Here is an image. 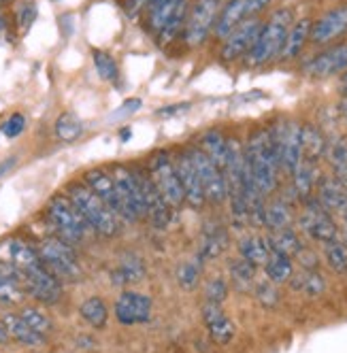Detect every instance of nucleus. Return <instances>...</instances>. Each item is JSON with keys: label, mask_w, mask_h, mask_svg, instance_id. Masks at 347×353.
Wrapping results in <instances>:
<instances>
[{"label": "nucleus", "mask_w": 347, "mask_h": 353, "mask_svg": "<svg viewBox=\"0 0 347 353\" xmlns=\"http://www.w3.org/2000/svg\"><path fill=\"white\" fill-rule=\"evenodd\" d=\"M339 241H343V243H345V245H347V228H345V232H343V236H341V239H339Z\"/></svg>", "instance_id": "nucleus-59"}, {"label": "nucleus", "mask_w": 347, "mask_h": 353, "mask_svg": "<svg viewBox=\"0 0 347 353\" xmlns=\"http://www.w3.org/2000/svg\"><path fill=\"white\" fill-rule=\"evenodd\" d=\"M145 272H147V268H145V262L139 254H123L119 260V266L111 274V281L115 285L139 283V281H143Z\"/></svg>", "instance_id": "nucleus-27"}, {"label": "nucleus", "mask_w": 347, "mask_h": 353, "mask_svg": "<svg viewBox=\"0 0 347 353\" xmlns=\"http://www.w3.org/2000/svg\"><path fill=\"white\" fill-rule=\"evenodd\" d=\"M245 9H247V0H228V3L221 7L215 26H213L215 37L217 39H226L243 19H247Z\"/></svg>", "instance_id": "nucleus-26"}, {"label": "nucleus", "mask_w": 347, "mask_h": 353, "mask_svg": "<svg viewBox=\"0 0 347 353\" xmlns=\"http://www.w3.org/2000/svg\"><path fill=\"white\" fill-rule=\"evenodd\" d=\"M172 164H175L177 168V174H179V181H181V188H184V198L188 207L192 209H203L207 198H205V190H203V183L201 179H198V172L192 164V160L188 158L186 151H181V154L172 160Z\"/></svg>", "instance_id": "nucleus-18"}, {"label": "nucleus", "mask_w": 347, "mask_h": 353, "mask_svg": "<svg viewBox=\"0 0 347 353\" xmlns=\"http://www.w3.org/2000/svg\"><path fill=\"white\" fill-rule=\"evenodd\" d=\"M186 154H188V158L192 160V164H194V168L198 172V179H201L203 190H205V198L213 205H221L228 198L224 172H221L198 147L186 149Z\"/></svg>", "instance_id": "nucleus-11"}, {"label": "nucleus", "mask_w": 347, "mask_h": 353, "mask_svg": "<svg viewBox=\"0 0 347 353\" xmlns=\"http://www.w3.org/2000/svg\"><path fill=\"white\" fill-rule=\"evenodd\" d=\"M141 105H143V103H141V100H139V98H132V100H126V103H123V105L119 107L121 111H117V113H113L111 117H113V119H119V117H126V115H130V113H135V111H139V109H141Z\"/></svg>", "instance_id": "nucleus-52"}, {"label": "nucleus", "mask_w": 347, "mask_h": 353, "mask_svg": "<svg viewBox=\"0 0 347 353\" xmlns=\"http://www.w3.org/2000/svg\"><path fill=\"white\" fill-rule=\"evenodd\" d=\"M239 254H241V258L252 262L254 266H264V262L270 256V251H268V245L262 236L252 234V236H245L239 241Z\"/></svg>", "instance_id": "nucleus-37"}, {"label": "nucleus", "mask_w": 347, "mask_h": 353, "mask_svg": "<svg viewBox=\"0 0 347 353\" xmlns=\"http://www.w3.org/2000/svg\"><path fill=\"white\" fill-rule=\"evenodd\" d=\"M83 121L75 115V113H62L58 119H56V137L62 141V143H75L81 134H83Z\"/></svg>", "instance_id": "nucleus-39"}, {"label": "nucleus", "mask_w": 347, "mask_h": 353, "mask_svg": "<svg viewBox=\"0 0 347 353\" xmlns=\"http://www.w3.org/2000/svg\"><path fill=\"white\" fill-rule=\"evenodd\" d=\"M23 290L41 305H56L62 298V281L49 272L43 262L23 272Z\"/></svg>", "instance_id": "nucleus-14"}, {"label": "nucleus", "mask_w": 347, "mask_h": 353, "mask_svg": "<svg viewBox=\"0 0 347 353\" xmlns=\"http://www.w3.org/2000/svg\"><path fill=\"white\" fill-rule=\"evenodd\" d=\"M81 181L121 219V203H119V196H117L111 172H107L105 168H90L83 172Z\"/></svg>", "instance_id": "nucleus-21"}, {"label": "nucleus", "mask_w": 347, "mask_h": 353, "mask_svg": "<svg viewBox=\"0 0 347 353\" xmlns=\"http://www.w3.org/2000/svg\"><path fill=\"white\" fill-rule=\"evenodd\" d=\"M221 7H224V0H196L194 7L188 11L184 26V41L188 47H198L207 41Z\"/></svg>", "instance_id": "nucleus-9"}, {"label": "nucleus", "mask_w": 347, "mask_h": 353, "mask_svg": "<svg viewBox=\"0 0 347 353\" xmlns=\"http://www.w3.org/2000/svg\"><path fill=\"white\" fill-rule=\"evenodd\" d=\"M339 215H341V219H343V221H345V225H347V207H345Z\"/></svg>", "instance_id": "nucleus-57"}, {"label": "nucleus", "mask_w": 347, "mask_h": 353, "mask_svg": "<svg viewBox=\"0 0 347 353\" xmlns=\"http://www.w3.org/2000/svg\"><path fill=\"white\" fill-rule=\"evenodd\" d=\"M64 194L68 196L70 203L75 205V209L83 215L92 232L101 234V236H115L119 232L121 219L83 181L68 183Z\"/></svg>", "instance_id": "nucleus-2"}, {"label": "nucleus", "mask_w": 347, "mask_h": 353, "mask_svg": "<svg viewBox=\"0 0 347 353\" xmlns=\"http://www.w3.org/2000/svg\"><path fill=\"white\" fill-rule=\"evenodd\" d=\"M115 317L123 325L147 323L152 319V298L139 292H121L115 302Z\"/></svg>", "instance_id": "nucleus-16"}, {"label": "nucleus", "mask_w": 347, "mask_h": 353, "mask_svg": "<svg viewBox=\"0 0 347 353\" xmlns=\"http://www.w3.org/2000/svg\"><path fill=\"white\" fill-rule=\"evenodd\" d=\"M150 174L154 183L158 185L160 194L164 196V200L168 203L170 209H179L186 198H184V188H181V181H179V174H177V168L172 164L170 156L166 151H158V154L152 156L150 160Z\"/></svg>", "instance_id": "nucleus-10"}, {"label": "nucleus", "mask_w": 347, "mask_h": 353, "mask_svg": "<svg viewBox=\"0 0 347 353\" xmlns=\"http://www.w3.org/2000/svg\"><path fill=\"white\" fill-rule=\"evenodd\" d=\"M294 258H299V262H301V266H303V270H317V264H319V260H317V256L313 254L311 249H301L299 254H296Z\"/></svg>", "instance_id": "nucleus-50"}, {"label": "nucleus", "mask_w": 347, "mask_h": 353, "mask_svg": "<svg viewBox=\"0 0 347 353\" xmlns=\"http://www.w3.org/2000/svg\"><path fill=\"white\" fill-rule=\"evenodd\" d=\"M324 258L335 272H347V245L343 241L335 239L324 243Z\"/></svg>", "instance_id": "nucleus-43"}, {"label": "nucleus", "mask_w": 347, "mask_h": 353, "mask_svg": "<svg viewBox=\"0 0 347 353\" xmlns=\"http://www.w3.org/2000/svg\"><path fill=\"white\" fill-rule=\"evenodd\" d=\"M0 264H9L23 274L26 270L39 266L41 258H39L37 247L28 245L26 241L7 239V241L0 243Z\"/></svg>", "instance_id": "nucleus-19"}, {"label": "nucleus", "mask_w": 347, "mask_h": 353, "mask_svg": "<svg viewBox=\"0 0 347 353\" xmlns=\"http://www.w3.org/2000/svg\"><path fill=\"white\" fill-rule=\"evenodd\" d=\"M128 137H132V132H130V130H123V132H121V139H123V141H126Z\"/></svg>", "instance_id": "nucleus-58"}, {"label": "nucleus", "mask_w": 347, "mask_h": 353, "mask_svg": "<svg viewBox=\"0 0 347 353\" xmlns=\"http://www.w3.org/2000/svg\"><path fill=\"white\" fill-rule=\"evenodd\" d=\"M301 141H303V162L317 164L321 158H324L328 141L324 134H321V130L317 128V125H313V123L303 125Z\"/></svg>", "instance_id": "nucleus-28"}, {"label": "nucleus", "mask_w": 347, "mask_h": 353, "mask_svg": "<svg viewBox=\"0 0 347 353\" xmlns=\"http://www.w3.org/2000/svg\"><path fill=\"white\" fill-rule=\"evenodd\" d=\"M228 296V283L221 276H215V279H209V283L205 285V298L207 302H213V305H221Z\"/></svg>", "instance_id": "nucleus-47"}, {"label": "nucleus", "mask_w": 347, "mask_h": 353, "mask_svg": "<svg viewBox=\"0 0 347 353\" xmlns=\"http://www.w3.org/2000/svg\"><path fill=\"white\" fill-rule=\"evenodd\" d=\"M311 23H313L311 19H301L292 23V28L286 37V43L281 47V54H279L281 60H292L303 52V47L307 45L309 34H311Z\"/></svg>", "instance_id": "nucleus-31"}, {"label": "nucleus", "mask_w": 347, "mask_h": 353, "mask_svg": "<svg viewBox=\"0 0 347 353\" xmlns=\"http://www.w3.org/2000/svg\"><path fill=\"white\" fill-rule=\"evenodd\" d=\"M198 149L219 168L224 170L226 166V154H228V139H224L219 130H207L201 137V143H198Z\"/></svg>", "instance_id": "nucleus-30"}, {"label": "nucleus", "mask_w": 347, "mask_h": 353, "mask_svg": "<svg viewBox=\"0 0 347 353\" xmlns=\"http://www.w3.org/2000/svg\"><path fill=\"white\" fill-rule=\"evenodd\" d=\"M203 321L209 330V336L217 345H228L235 336V323L228 319V315L221 309V305L207 302L203 307Z\"/></svg>", "instance_id": "nucleus-22"}, {"label": "nucleus", "mask_w": 347, "mask_h": 353, "mask_svg": "<svg viewBox=\"0 0 347 353\" xmlns=\"http://www.w3.org/2000/svg\"><path fill=\"white\" fill-rule=\"evenodd\" d=\"M79 315L88 325L94 327V330H103L109 321V309L105 305V300L98 298V296H90L88 300L81 302Z\"/></svg>", "instance_id": "nucleus-36"}, {"label": "nucleus", "mask_w": 347, "mask_h": 353, "mask_svg": "<svg viewBox=\"0 0 347 353\" xmlns=\"http://www.w3.org/2000/svg\"><path fill=\"white\" fill-rule=\"evenodd\" d=\"M9 3H13V0H0V7H5V5H9Z\"/></svg>", "instance_id": "nucleus-60"}, {"label": "nucleus", "mask_w": 347, "mask_h": 353, "mask_svg": "<svg viewBox=\"0 0 347 353\" xmlns=\"http://www.w3.org/2000/svg\"><path fill=\"white\" fill-rule=\"evenodd\" d=\"M92 60H94V66H96L98 74H101V79L111 81V83L119 79V68H117V62L113 60L111 54L103 52V49H94Z\"/></svg>", "instance_id": "nucleus-44"}, {"label": "nucleus", "mask_w": 347, "mask_h": 353, "mask_svg": "<svg viewBox=\"0 0 347 353\" xmlns=\"http://www.w3.org/2000/svg\"><path fill=\"white\" fill-rule=\"evenodd\" d=\"M256 300L260 302V305L264 309H272L277 307L279 302V292H277V285L270 283V281H260L256 285Z\"/></svg>", "instance_id": "nucleus-46"}, {"label": "nucleus", "mask_w": 347, "mask_h": 353, "mask_svg": "<svg viewBox=\"0 0 347 353\" xmlns=\"http://www.w3.org/2000/svg\"><path fill=\"white\" fill-rule=\"evenodd\" d=\"M301 123L286 121L270 130L272 145H275V154L279 168H284L288 174H292L303 162V141H301Z\"/></svg>", "instance_id": "nucleus-8"}, {"label": "nucleus", "mask_w": 347, "mask_h": 353, "mask_svg": "<svg viewBox=\"0 0 347 353\" xmlns=\"http://www.w3.org/2000/svg\"><path fill=\"white\" fill-rule=\"evenodd\" d=\"M190 109V103H181V105H170V107H162L158 111L160 117H172V115H177V113H184Z\"/></svg>", "instance_id": "nucleus-53"}, {"label": "nucleus", "mask_w": 347, "mask_h": 353, "mask_svg": "<svg viewBox=\"0 0 347 353\" xmlns=\"http://www.w3.org/2000/svg\"><path fill=\"white\" fill-rule=\"evenodd\" d=\"M45 215H47L49 223L54 225L58 236L70 245H77V243L86 241V236L92 232L88 221L75 209V205L70 203L66 194H56L49 198V203L45 207Z\"/></svg>", "instance_id": "nucleus-4"}, {"label": "nucleus", "mask_w": 347, "mask_h": 353, "mask_svg": "<svg viewBox=\"0 0 347 353\" xmlns=\"http://www.w3.org/2000/svg\"><path fill=\"white\" fill-rule=\"evenodd\" d=\"M319 205L326 211L341 213L347 207V190L339 183L337 176H326V179L317 181V196Z\"/></svg>", "instance_id": "nucleus-24"}, {"label": "nucleus", "mask_w": 347, "mask_h": 353, "mask_svg": "<svg viewBox=\"0 0 347 353\" xmlns=\"http://www.w3.org/2000/svg\"><path fill=\"white\" fill-rule=\"evenodd\" d=\"M201 274H203V260L201 258H194V260H186L177 266V283L181 290H194L201 281Z\"/></svg>", "instance_id": "nucleus-41"}, {"label": "nucleus", "mask_w": 347, "mask_h": 353, "mask_svg": "<svg viewBox=\"0 0 347 353\" xmlns=\"http://www.w3.org/2000/svg\"><path fill=\"white\" fill-rule=\"evenodd\" d=\"M19 317L26 321L34 332H39L41 336H47L49 332L54 330V321L49 319V315L47 313H43L41 309H37V307H23L21 311H19Z\"/></svg>", "instance_id": "nucleus-42"}, {"label": "nucleus", "mask_w": 347, "mask_h": 353, "mask_svg": "<svg viewBox=\"0 0 347 353\" xmlns=\"http://www.w3.org/2000/svg\"><path fill=\"white\" fill-rule=\"evenodd\" d=\"M132 172L139 181V188H141V194H143V203H145V211H147V217L154 223L156 230H164L168 221H170V207L164 200V196L160 194L158 185L154 183L150 170H145L141 166H132Z\"/></svg>", "instance_id": "nucleus-13"}, {"label": "nucleus", "mask_w": 347, "mask_h": 353, "mask_svg": "<svg viewBox=\"0 0 347 353\" xmlns=\"http://www.w3.org/2000/svg\"><path fill=\"white\" fill-rule=\"evenodd\" d=\"M111 176H113V183H115L119 203H121V221H139L147 217L143 194H141V188H139V181L132 168L123 164H115L111 170Z\"/></svg>", "instance_id": "nucleus-7"}, {"label": "nucleus", "mask_w": 347, "mask_h": 353, "mask_svg": "<svg viewBox=\"0 0 347 353\" xmlns=\"http://www.w3.org/2000/svg\"><path fill=\"white\" fill-rule=\"evenodd\" d=\"M292 11L290 9H277L270 15V19L262 26L254 47L247 54V64L250 66H262L270 62L272 58H277L281 54V47L286 43V37L292 28Z\"/></svg>", "instance_id": "nucleus-3"}, {"label": "nucleus", "mask_w": 347, "mask_h": 353, "mask_svg": "<svg viewBox=\"0 0 347 353\" xmlns=\"http://www.w3.org/2000/svg\"><path fill=\"white\" fill-rule=\"evenodd\" d=\"M228 272H230L232 283H235L239 290H247V288H252V285L256 283L258 266H254L252 262H247L245 258H237V260L230 262Z\"/></svg>", "instance_id": "nucleus-40"}, {"label": "nucleus", "mask_w": 347, "mask_h": 353, "mask_svg": "<svg viewBox=\"0 0 347 353\" xmlns=\"http://www.w3.org/2000/svg\"><path fill=\"white\" fill-rule=\"evenodd\" d=\"M264 272L266 279L270 283H288L290 276L294 274V266H292V258L288 256H279V254H270L268 260L264 262Z\"/></svg>", "instance_id": "nucleus-38"}, {"label": "nucleus", "mask_w": 347, "mask_h": 353, "mask_svg": "<svg viewBox=\"0 0 347 353\" xmlns=\"http://www.w3.org/2000/svg\"><path fill=\"white\" fill-rule=\"evenodd\" d=\"M303 70H305V74L315 77V79H324V77H333V74L345 72L347 70V43L330 47L326 52L313 56L303 66Z\"/></svg>", "instance_id": "nucleus-17"}, {"label": "nucleus", "mask_w": 347, "mask_h": 353, "mask_svg": "<svg viewBox=\"0 0 347 353\" xmlns=\"http://www.w3.org/2000/svg\"><path fill=\"white\" fill-rule=\"evenodd\" d=\"M290 285L294 292H299L307 298H317L324 294L326 281L317 270H301L290 276Z\"/></svg>", "instance_id": "nucleus-33"}, {"label": "nucleus", "mask_w": 347, "mask_h": 353, "mask_svg": "<svg viewBox=\"0 0 347 353\" xmlns=\"http://www.w3.org/2000/svg\"><path fill=\"white\" fill-rule=\"evenodd\" d=\"M315 185H317L315 164L301 162V166L292 172V192H294V198L309 200L313 190H315Z\"/></svg>", "instance_id": "nucleus-34"}, {"label": "nucleus", "mask_w": 347, "mask_h": 353, "mask_svg": "<svg viewBox=\"0 0 347 353\" xmlns=\"http://www.w3.org/2000/svg\"><path fill=\"white\" fill-rule=\"evenodd\" d=\"M272 0H247V9H245V17H256L260 11H264Z\"/></svg>", "instance_id": "nucleus-51"}, {"label": "nucleus", "mask_w": 347, "mask_h": 353, "mask_svg": "<svg viewBox=\"0 0 347 353\" xmlns=\"http://www.w3.org/2000/svg\"><path fill=\"white\" fill-rule=\"evenodd\" d=\"M341 94H343V96H345V100H347V70H345L343 79H341Z\"/></svg>", "instance_id": "nucleus-55"}, {"label": "nucleus", "mask_w": 347, "mask_h": 353, "mask_svg": "<svg viewBox=\"0 0 347 353\" xmlns=\"http://www.w3.org/2000/svg\"><path fill=\"white\" fill-rule=\"evenodd\" d=\"M26 298V290H23V274L9 266V264H0V305H19V302Z\"/></svg>", "instance_id": "nucleus-23"}, {"label": "nucleus", "mask_w": 347, "mask_h": 353, "mask_svg": "<svg viewBox=\"0 0 347 353\" xmlns=\"http://www.w3.org/2000/svg\"><path fill=\"white\" fill-rule=\"evenodd\" d=\"M345 32H347V5L328 11L324 17H319L315 23H311L309 41H313L315 45H324L343 37Z\"/></svg>", "instance_id": "nucleus-20"}, {"label": "nucleus", "mask_w": 347, "mask_h": 353, "mask_svg": "<svg viewBox=\"0 0 347 353\" xmlns=\"http://www.w3.org/2000/svg\"><path fill=\"white\" fill-rule=\"evenodd\" d=\"M262 30V21L258 17H250L243 19L239 26L224 39V45H221V60L226 62H235L239 58H245L250 54V49L254 47L258 34Z\"/></svg>", "instance_id": "nucleus-15"}, {"label": "nucleus", "mask_w": 347, "mask_h": 353, "mask_svg": "<svg viewBox=\"0 0 347 353\" xmlns=\"http://www.w3.org/2000/svg\"><path fill=\"white\" fill-rule=\"evenodd\" d=\"M299 225L311 241L321 245L339 239V228L335 219L330 217V211L321 207L317 198L305 200V211L299 217Z\"/></svg>", "instance_id": "nucleus-12"}, {"label": "nucleus", "mask_w": 347, "mask_h": 353, "mask_svg": "<svg viewBox=\"0 0 347 353\" xmlns=\"http://www.w3.org/2000/svg\"><path fill=\"white\" fill-rule=\"evenodd\" d=\"M23 130H26V117L21 113H13L11 117L5 119L3 125H0V132H3L7 139H17Z\"/></svg>", "instance_id": "nucleus-48"}, {"label": "nucleus", "mask_w": 347, "mask_h": 353, "mask_svg": "<svg viewBox=\"0 0 347 353\" xmlns=\"http://www.w3.org/2000/svg\"><path fill=\"white\" fill-rule=\"evenodd\" d=\"M290 225H292V209L284 198L264 205V228L275 232V230L290 228Z\"/></svg>", "instance_id": "nucleus-35"}, {"label": "nucleus", "mask_w": 347, "mask_h": 353, "mask_svg": "<svg viewBox=\"0 0 347 353\" xmlns=\"http://www.w3.org/2000/svg\"><path fill=\"white\" fill-rule=\"evenodd\" d=\"M245 151V164L250 168V174L258 190L268 196L277 190V174H279V162L275 154V145L270 139V130L260 128L252 132L247 139V145L243 147Z\"/></svg>", "instance_id": "nucleus-1"}, {"label": "nucleus", "mask_w": 347, "mask_h": 353, "mask_svg": "<svg viewBox=\"0 0 347 353\" xmlns=\"http://www.w3.org/2000/svg\"><path fill=\"white\" fill-rule=\"evenodd\" d=\"M37 15H39V9H37V5L32 3V0H30V3H21L17 7V23H19V28L28 30L34 23Z\"/></svg>", "instance_id": "nucleus-49"}, {"label": "nucleus", "mask_w": 347, "mask_h": 353, "mask_svg": "<svg viewBox=\"0 0 347 353\" xmlns=\"http://www.w3.org/2000/svg\"><path fill=\"white\" fill-rule=\"evenodd\" d=\"M339 113L345 117V121H347V100H343V103L339 105Z\"/></svg>", "instance_id": "nucleus-56"}, {"label": "nucleus", "mask_w": 347, "mask_h": 353, "mask_svg": "<svg viewBox=\"0 0 347 353\" xmlns=\"http://www.w3.org/2000/svg\"><path fill=\"white\" fill-rule=\"evenodd\" d=\"M326 160H328V164L333 166V170L335 172H339V170H343V168H347V141H343V139H337V141H333V143H328L326 145Z\"/></svg>", "instance_id": "nucleus-45"}, {"label": "nucleus", "mask_w": 347, "mask_h": 353, "mask_svg": "<svg viewBox=\"0 0 347 353\" xmlns=\"http://www.w3.org/2000/svg\"><path fill=\"white\" fill-rule=\"evenodd\" d=\"M226 245H228L226 230L221 228V225H211V228L203 232V241H201V247H198V258L203 262L215 260L224 254Z\"/></svg>", "instance_id": "nucleus-32"}, {"label": "nucleus", "mask_w": 347, "mask_h": 353, "mask_svg": "<svg viewBox=\"0 0 347 353\" xmlns=\"http://www.w3.org/2000/svg\"><path fill=\"white\" fill-rule=\"evenodd\" d=\"M37 251H39V258H41L43 266L54 276H58L62 283L81 279L79 258L75 254V249H72V245L66 243L64 239L49 236L37 247Z\"/></svg>", "instance_id": "nucleus-6"}, {"label": "nucleus", "mask_w": 347, "mask_h": 353, "mask_svg": "<svg viewBox=\"0 0 347 353\" xmlns=\"http://www.w3.org/2000/svg\"><path fill=\"white\" fill-rule=\"evenodd\" d=\"M188 0H154L147 9V23L158 45L175 41L188 19Z\"/></svg>", "instance_id": "nucleus-5"}, {"label": "nucleus", "mask_w": 347, "mask_h": 353, "mask_svg": "<svg viewBox=\"0 0 347 353\" xmlns=\"http://www.w3.org/2000/svg\"><path fill=\"white\" fill-rule=\"evenodd\" d=\"M13 166H15V158H9L5 164H0V179H3V174H7V170L13 168Z\"/></svg>", "instance_id": "nucleus-54"}, {"label": "nucleus", "mask_w": 347, "mask_h": 353, "mask_svg": "<svg viewBox=\"0 0 347 353\" xmlns=\"http://www.w3.org/2000/svg\"><path fill=\"white\" fill-rule=\"evenodd\" d=\"M0 319L5 323V330H7L9 339H13L15 343L23 345V347H39L45 343V336L34 332L32 327L19 317V313H5Z\"/></svg>", "instance_id": "nucleus-25"}, {"label": "nucleus", "mask_w": 347, "mask_h": 353, "mask_svg": "<svg viewBox=\"0 0 347 353\" xmlns=\"http://www.w3.org/2000/svg\"><path fill=\"white\" fill-rule=\"evenodd\" d=\"M264 241L268 245L270 254H279V256H288V258H294L305 247L301 236L296 234L292 228H284V230L270 232Z\"/></svg>", "instance_id": "nucleus-29"}, {"label": "nucleus", "mask_w": 347, "mask_h": 353, "mask_svg": "<svg viewBox=\"0 0 347 353\" xmlns=\"http://www.w3.org/2000/svg\"><path fill=\"white\" fill-rule=\"evenodd\" d=\"M0 11H3V7H0ZM0 23H3V15H0Z\"/></svg>", "instance_id": "nucleus-61"}]
</instances>
